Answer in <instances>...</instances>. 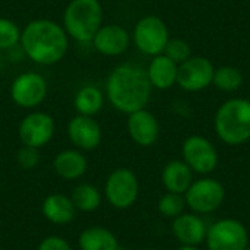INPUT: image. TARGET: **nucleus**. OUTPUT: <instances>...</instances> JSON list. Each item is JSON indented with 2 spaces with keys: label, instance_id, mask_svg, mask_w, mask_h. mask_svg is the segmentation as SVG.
Instances as JSON below:
<instances>
[{
  "label": "nucleus",
  "instance_id": "1",
  "mask_svg": "<svg viewBox=\"0 0 250 250\" xmlns=\"http://www.w3.org/2000/svg\"><path fill=\"white\" fill-rule=\"evenodd\" d=\"M152 85L146 69L123 63L116 66L105 82V97L108 103L120 113L130 114L146 107L151 98Z\"/></svg>",
  "mask_w": 250,
  "mask_h": 250
},
{
  "label": "nucleus",
  "instance_id": "2",
  "mask_svg": "<svg viewBox=\"0 0 250 250\" xmlns=\"http://www.w3.org/2000/svg\"><path fill=\"white\" fill-rule=\"evenodd\" d=\"M21 48L34 63L51 66L59 63L67 53L69 35L63 25L51 19H32L21 32Z\"/></svg>",
  "mask_w": 250,
  "mask_h": 250
},
{
  "label": "nucleus",
  "instance_id": "3",
  "mask_svg": "<svg viewBox=\"0 0 250 250\" xmlns=\"http://www.w3.org/2000/svg\"><path fill=\"white\" fill-rule=\"evenodd\" d=\"M218 138L231 146L246 144L250 139V101L230 98L220 105L214 120Z\"/></svg>",
  "mask_w": 250,
  "mask_h": 250
},
{
  "label": "nucleus",
  "instance_id": "4",
  "mask_svg": "<svg viewBox=\"0 0 250 250\" xmlns=\"http://www.w3.org/2000/svg\"><path fill=\"white\" fill-rule=\"evenodd\" d=\"M104 19L98 0H70L63 12V28L69 38L78 42H91Z\"/></svg>",
  "mask_w": 250,
  "mask_h": 250
},
{
  "label": "nucleus",
  "instance_id": "5",
  "mask_svg": "<svg viewBox=\"0 0 250 250\" xmlns=\"http://www.w3.org/2000/svg\"><path fill=\"white\" fill-rule=\"evenodd\" d=\"M104 195L113 208L129 209L135 205L139 195V182L136 174L126 167L113 170L105 180Z\"/></svg>",
  "mask_w": 250,
  "mask_h": 250
},
{
  "label": "nucleus",
  "instance_id": "6",
  "mask_svg": "<svg viewBox=\"0 0 250 250\" xmlns=\"http://www.w3.org/2000/svg\"><path fill=\"white\" fill-rule=\"evenodd\" d=\"M183 196L186 207H189L193 214L205 215L217 211L223 205L226 199V189L218 180L205 177L193 180Z\"/></svg>",
  "mask_w": 250,
  "mask_h": 250
},
{
  "label": "nucleus",
  "instance_id": "7",
  "mask_svg": "<svg viewBox=\"0 0 250 250\" xmlns=\"http://www.w3.org/2000/svg\"><path fill=\"white\" fill-rule=\"evenodd\" d=\"M168 40L170 32L166 22L155 15L144 16L135 25L133 42L136 48L146 56L154 57L163 54Z\"/></svg>",
  "mask_w": 250,
  "mask_h": 250
},
{
  "label": "nucleus",
  "instance_id": "8",
  "mask_svg": "<svg viewBox=\"0 0 250 250\" xmlns=\"http://www.w3.org/2000/svg\"><path fill=\"white\" fill-rule=\"evenodd\" d=\"M205 242L208 250H246L249 233L243 223L226 218L208 227Z\"/></svg>",
  "mask_w": 250,
  "mask_h": 250
},
{
  "label": "nucleus",
  "instance_id": "9",
  "mask_svg": "<svg viewBox=\"0 0 250 250\" xmlns=\"http://www.w3.org/2000/svg\"><path fill=\"white\" fill-rule=\"evenodd\" d=\"M47 81L38 72H23L18 75L10 85L12 101L25 110L38 107L47 97Z\"/></svg>",
  "mask_w": 250,
  "mask_h": 250
},
{
  "label": "nucleus",
  "instance_id": "10",
  "mask_svg": "<svg viewBox=\"0 0 250 250\" xmlns=\"http://www.w3.org/2000/svg\"><path fill=\"white\" fill-rule=\"evenodd\" d=\"M183 161L193 173L209 174L218 166V152L214 144L201 135H192L185 139L182 146Z\"/></svg>",
  "mask_w": 250,
  "mask_h": 250
},
{
  "label": "nucleus",
  "instance_id": "11",
  "mask_svg": "<svg viewBox=\"0 0 250 250\" xmlns=\"http://www.w3.org/2000/svg\"><path fill=\"white\" fill-rule=\"evenodd\" d=\"M56 132L54 119L44 111L28 113L18 126V136L22 145L32 148H42L53 139Z\"/></svg>",
  "mask_w": 250,
  "mask_h": 250
},
{
  "label": "nucleus",
  "instance_id": "12",
  "mask_svg": "<svg viewBox=\"0 0 250 250\" xmlns=\"http://www.w3.org/2000/svg\"><path fill=\"white\" fill-rule=\"evenodd\" d=\"M215 67L207 57L192 56L177 70V85L188 92H198L212 83Z\"/></svg>",
  "mask_w": 250,
  "mask_h": 250
},
{
  "label": "nucleus",
  "instance_id": "13",
  "mask_svg": "<svg viewBox=\"0 0 250 250\" xmlns=\"http://www.w3.org/2000/svg\"><path fill=\"white\" fill-rule=\"evenodd\" d=\"M67 138L79 151H92L100 146L103 130L94 117L78 114L67 123Z\"/></svg>",
  "mask_w": 250,
  "mask_h": 250
},
{
  "label": "nucleus",
  "instance_id": "14",
  "mask_svg": "<svg viewBox=\"0 0 250 250\" xmlns=\"http://www.w3.org/2000/svg\"><path fill=\"white\" fill-rule=\"evenodd\" d=\"M91 42L100 54L116 57L123 54L129 48L130 35L122 25L105 23L101 25Z\"/></svg>",
  "mask_w": 250,
  "mask_h": 250
},
{
  "label": "nucleus",
  "instance_id": "15",
  "mask_svg": "<svg viewBox=\"0 0 250 250\" xmlns=\"http://www.w3.org/2000/svg\"><path fill=\"white\" fill-rule=\"evenodd\" d=\"M127 133L139 146H151L158 141L160 123L157 117L146 108L127 114Z\"/></svg>",
  "mask_w": 250,
  "mask_h": 250
},
{
  "label": "nucleus",
  "instance_id": "16",
  "mask_svg": "<svg viewBox=\"0 0 250 250\" xmlns=\"http://www.w3.org/2000/svg\"><path fill=\"white\" fill-rule=\"evenodd\" d=\"M173 236L180 245L199 246L205 242L208 226L198 214H180L173 220Z\"/></svg>",
  "mask_w": 250,
  "mask_h": 250
},
{
  "label": "nucleus",
  "instance_id": "17",
  "mask_svg": "<svg viewBox=\"0 0 250 250\" xmlns=\"http://www.w3.org/2000/svg\"><path fill=\"white\" fill-rule=\"evenodd\" d=\"M41 212L47 221L54 226H66L76 217V208L70 196L64 193L48 195L41 205Z\"/></svg>",
  "mask_w": 250,
  "mask_h": 250
},
{
  "label": "nucleus",
  "instance_id": "18",
  "mask_svg": "<svg viewBox=\"0 0 250 250\" xmlns=\"http://www.w3.org/2000/svg\"><path fill=\"white\" fill-rule=\"evenodd\" d=\"M54 173L64 180H78L88 170V161L79 149H64L53 160Z\"/></svg>",
  "mask_w": 250,
  "mask_h": 250
},
{
  "label": "nucleus",
  "instance_id": "19",
  "mask_svg": "<svg viewBox=\"0 0 250 250\" xmlns=\"http://www.w3.org/2000/svg\"><path fill=\"white\" fill-rule=\"evenodd\" d=\"M161 182L167 192L185 195L193 183V171L182 160L167 163L161 173Z\"/></svg>",
  "mask_w": 250,
  "mask_h": 250
},
{
  "label": "nucleus",
  "instance_id": "20",
  "mask_svg": "<svg viewBox=\"0 0 250 250\" xmlns=\"http://www.w3.org/2000/svg\"><path fill=\"white\" fill-rule=\"evenodd\" d=\"M179 64L168 59L166 54L154 56L148 64L146 75L151 85L157 89H168L177 83Z\"/></svg>",
  "mask_w": 250,
  "mask_h": 250
},
{
  "label": "nucleus",
  "instance_id": "21",
  "mask_svg": "<svg viewBox=\"0 0 250 250\" xmlns=\"http://www.w3.org/2000/svg\"><path fill=\"white\" fill-rule=\"evenodd\" d=\"M79 250H117L119 240L113 231L103 226H91L82 230L78 237Z\"/></svg>",
  "mask_w": 250,
  "mask_h": 250
},
{
  "label": "nucleus",
  "instance_id": "22",
  "mask_svg": "<svg viewBox=\"0 0 250 250\" xmlns=\"http://www.w3.org/2000/svg\"><path fill=\"white\" fill-rule=\"evenodd\" d=\"M104 103H105V97L103 91L94 85L82 86L73 98V105L78 114L91 116V117H94L103 110Z\"/></svg>",
  "mask_w": 250,
  "mask_h": 250
},
{
  "label": "nucleus",
  "instance_id": "23",
  "mask_svg": "<svg viewBox=\"0 0 250 250\" xmlns=\"http://www.w3.org/2000/svg\"><path fill=\"white\" fill-rule=\"evenodd\" d=\"M70 199H72L76 211L94 212L101 207L103 195L94 185H91V183H79L72 190Z\"/></svg>",
  "mask_w": 250,
  "mask_h": 250
},
{
  "label": "nucleus",
  "instance_id": "24",
  "mask_svg": "<svg viewBox=\"0 0 250 250\" xmlns=\"http://www.w3.org/2000/svg\"><path fill=\"white\" fill-rule=\"evenodd\" d=\"M212 83L224 92H234L243 83L242 72L234 66H221L215 69Z\"/></svg>",
  "mask_w": 250,
  "mask_h": 250
},
{
  "label": "nucleus",
  "instance_id": "25",
  "mask_svg": "<svg viewBox=\"0 0 250 250\" xmlns=\"http://www.w3.org/2000/svg\"><path fill=\"white\" fill-rule=\"evenodd\" d=\"M158 212L166 217V218H176L180 214H183L185 208H186V201L183 195L179 193H171L167 192L166 195H163L158 201Z\"/></svg>",
  "mask_w": 250,
  "mask_h": 250
},
{
  "label": "nucleus",
  "instance_id": "26",
  "mask_svg": "<svg viewBox=\"0 0 250 250\" xmlns=\"http://www.w3.org/2000/svg\"><path fill=\"white\" fill-rule=\"evenodd\" d=\"M22 29L7 18H0V51H9L21 42Z\"/></svg>",
  "mask_w": 250,
  "mask_h": 250
},
{
  "label": "nucleus",
  "instance_id": "27",
  "mask_svg": "<svg viewBox=\"0 0 250 250\" xmlns=\"http://www.w3.org/2000/svg\"><path fill=\"white\" fill-rule=\"evenodd\" d=\"M163 54H166L168 59H171L174 63L182 64L183 62H186L189 57H192V48L190 45L180 38H170Z\"/></svg>",
  "mask_w": 250,
  "mask_h": 250
},
{
  "label": "nucleus",
  "instance_id": "28",
  "mask_svg": "<svg viewBox=\"0 0 250 250\" xmlns=\"http://www.w3.org/2000/svg\"><path fill=\"white\" fill-rule=\"evenodd\" d=\"M16 163L23 170H32L40 164V151L37 148L22 145L16 152Z\"/></svg>",
  "mask_w": 250,
  "mask_h": 250
},
{
  "label": "nucleus",
  "instance_id": "29",
  "mask_svg": "<svg viewBox=\"0 0 250 250\" xmlns=\"http://www.w3.org/2000/svg\"><path fill=\"white\" fill-rule=\"evenodd\" d=\"M37 250H73V249H72L70 243H69L66 239L60 237V236H47V237H44V239L40 242V245H38Z\"/></svg>",
  "mask_w": 250,
  "mask_h": 250
},
{
  "label": "nucleus",
  "instance_id": "30",
  "mask_svg": "<svg viewBox=\"0 0 250 250\" xmlns=\"http://www.w3.org/2000/svg\"><path fill=\"white\" fill-rule=\"evenodd\" d=\"M176 250H201L198 246H185V245H182L180 248H177Z\"/></svg>",
  "mask_w": 250,
  "mask_h": 250
},
{
  "label": "nucleus",
  "instance_id": "31",
  "mask_svg": "<svg viewBox=\"0 0 250 250\" xmlns=\"http://www.w3.org/2000/svg\"><path fill=\"white\" fill-rule=\"evenodd\" d=\"M144 250H158V249H152V248H148V249H144Z\"/></svg>",
  "mask_w": 250,
  "mask_h": 250
},
{
  "label": "nucleus",
  "instance_id": "32",
  "mask_svg": "<svg viewBox=\"0 0 250 250\" xmlns=\"http://www.w3.org/2000/svg\"><path fill=\"white\" fill-rule=\"evenodd\" d=\"M117 250H126V249H123V248H119V249Z\"/></svg>",
  "mask_w": 250,
  "mask_h": 250
},
{
  "label": "nucleus",
  "instance_id": "33",
  "mask_svg": "<svg viewBox=\"0 0 250 250\" xmlns=\"http://www.w3.org/2000/svg\"><path fill=\"white\" fill-rule=\"evenodd\" d=\"M246 250H250V246H248V248H246Z\"/></svg>",
  "mask_w": 250,
  "mask_h": 250
},
{
  "label": "nucleus",
  "instance_id": "34",
  "mask_svg": "<svg viewBox=\"0 0 250 250\" xmlns=\"http://www.w3.org/2000/svg\"><path fill=\"white\" fill-rule=\"evenodd\" d=\"M0 250H3V249H0Z\"/></svg>",
  "mask_w": 250,
  "mask_h": 250
}]
</instances>
